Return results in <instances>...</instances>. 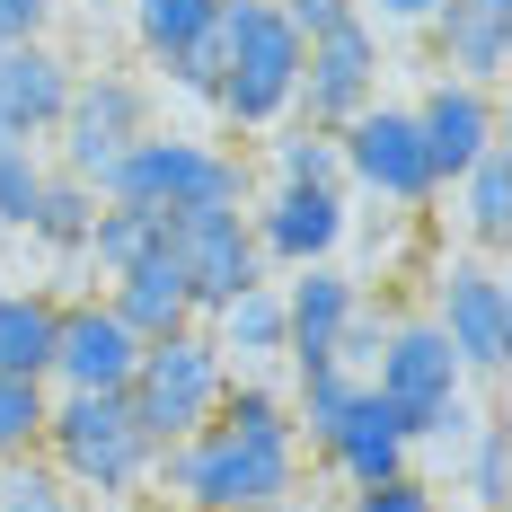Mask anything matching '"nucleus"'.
Wrapping results in <instances>:
<instances>
[{"mask_svg":"<svg viewBox=\"0 0 512 512\" xmlns=\"http://www.w3.org/2000/svg\"><path fill=\"white\" fill-rule=\"evenodd\" d=\"M151 486L177 512H283L301 495V442L292 433H239V424H195L168 442Z\"/></svg>","mask_w":512,"mask_h":512,"instance_id":"nucleus-1","label":"nucleus"},{"mask_svg":"<svg viewBox=\"0 0 512 512\" xmlns=\"http://www.w3.org/2000/svg\"><path fill=\"white\" fill-rule=\"evenodd\" d=\"M36 451L53 460V477L71 495H142L159 468V442L142 433V415L124 407V389H53Z\"/></svg>","mask_w":512,"mask_h":512,"instance_id":"nucleus-2","label":"nucleus"},{"mask_svg":"<svg viewBox=\"0 0 512 512\" xmlns=\"http://www.w3.org/2000/svg\"><path fill=\"white\" fill-rule=\"evenodd\" d=\"M292 89H301V27L274 0H221V71H212V115L230 133H274L292 124Z\"/></svg>","mask_w":512,"mask_h":512,"instance_id":"nucleus-3","label":"nucleus"},{"mask_svg":"<svg viewBox=\"0 0 512 512\" xmlns=\"http://www.w3.org/2000/svg\"><path fill=\"white\" fill-rule=\"evenodd\" d=\"M371 389L389 398V415H398V433H407L415 451H424V442H433V451H460L468 433H477L468 371H460V354L442 345L433 318H389V336H380V354H371Z\"/></svg>","mask_w":512,"mask_h":512,"instance_id":"nucleus-4","label":"nucleus"},{"mask_svg":"<svg viewBox=\"0 0 512 512\" xmlns=\"http://www.w3.org/2000/svg\"><path fill=\"white\" fill-rule=\"evenodd\" d=\"M106 195L115 204H142L159 221H177V212H221V204H248V159L204 142V133H142L133 151L115 159V177H106Z\"/></svg>","mask_w":512,"mask_h":512,"instance_id":"nucleus-5","label":"nucleus"},{"mask_svg":"<svg viewBox=\"0 0 512 512\" xmlns=\"http://www.w3.org/2000/svg\"><path fill=\"white\" fill-rule=\"evenodd\" d=\"M221 389H230V362H221V345H212L204 318H195V327H177V336H151V345H142L133 380H124V407L142 415V433L168 451V442H186L195 424H212Z\"/></svg>","mask_w":512,"mask_h":512,"instance_id":"nucleus-6","label":"nucleus"},{"mask_svg":"<svg viewBox=\"0 0 512 512\" xmlns=\"http://www.w3.org/2000/svg\"><path fill=\"white\" fill-rule=\"evenodd\" d=\"M336 159H345V195L380 212H433L442 186H433V159H424V133H415V106H389L371 98L336 133Z\"/></svg>","mask_w":512,"mask_h":512,"instance_id":"nucleus-7","label":"nucleus"},{"mask_svg":"<svg viewBox=\"0 0 512 512\" xmlns=\"http://www.w3.org/2000/svg\"><path fill=\"white\" fill-rule=\"evenodd\" d=\"M142 133H151V89H142L133 71H80V80H71V106H62V124H53L62 168L89 177L98 195H106V177H115V159L133 151Z\"/></svg>","mask_w":512,"mask_h":512,"instance_id":"nucleus-8","label":"nucleus"},{"mask_svg":"<svg viewBox=\"0 0 512 512\" xmlns=\"http://www.w3.org/2000/svg\"><path fill=\"white\" fill-rule=\"evenodd\" d=\"M433 327H442V345L460 354L468 380H495L512 354V292L504 274L486 265V256H442V274H433V309H424Z\"/></svg>","mask_w":512,"mask_h":512,"instance_id":"nucleus-9","label":"nucleus"},{"mask_svg":"<svg viewBox=\"0 0 512 512\" xmlns=\"http://www.w3.org/2000/svg\"><path fill=\"white\" fill-rule=\"evenodd\" d=\"M248 239L265 256V274L283 265V274H301V265H327V256L354 239V195L345 186H265L248 195Z\"/></svg>","mask_w":512,"mask_h":512,"instance_id":"nucleus-10","label":"nucleus"},{"mask_svg":"<svg viewBox=\"0 0 512 512\" xmlns=\"http://www.w3.org/2000/svg\"><path fill=\"white\" fill-rule=\"evenodd\" d=\"M371 98H380V27H371V18H345V27H327V36H309V45H301L292 124L345 133Z\"/></svg>","mask_w":512,"mask_h":512,"instance_id":"nucleus-11","label":"nucleus"},{"mask_svg":"<svg viewBox=\"0 0 512 512\" xmlns=\"http://www.w3.org/2000/svg\"><path fill=\"white\" fill-rule=\"evenodd\" d=\"M168 248H177V265H186L195 318H212L230 292L265 283V256H256L248 212H239V204H221V212H177V221H168Z\"/></svg>","mask_w":512,"mask_h":512,"instance_id":"nucleus-12","label":"nucleus"},{"mask_svg":"<svg viewBox=\"0 0 512 512\" xmlns=\"http://www.w3.org/2000/svg\"><path fill=\"white\" fill-rule=\"evenodd\" d=\"M415 133H424V159H433V186H451L460 168L504 142V115H495V89H477V80H433L424 98H415Z\"/></svg>","mask_w":512,"mask_h":512,"instance_id":"nucleus-13","label":"nucleus"},{"mask_svg":"<svg viewBox=\"0 0 512 512\" xmlns=\"http://www.w3.org/2000/svg\"><path fill=\"white\" fill-rule=\"evenodd\" d=\"M133 362H142V336L106 309V292H98V301H62L45 389H124V380H133Z\"/></svg>","mask_w":512,"mask_h":512,"instance_id":"nucleus-14","label":"nucleus"},{"mask_svg":"<svg viewBox=\"0 0 512 512\" xmlns=\"http://www.w3.org/2000/svg\"><path fill=\"white\" fill-rule=\"evenodd\" d=\"M362 309V283L327 256V265H301L292 283H283V362L292 371H318V362H336V336L354 327Z\"/></svg>","mask_w":512,"mask_h":512,"instance_id":"nucleus-15","label":"nucleus"},{"mask_svg":"<svg viewBox=\"0 0 512 512\" xmlns=\"http://www.w3.org/2000/svg\"><path fill=\"white\" fill-rule=\"evenodd\" d=\"M71 62L36 36V45H0V151L9 142H53L62 106H71Z\"/></svg>","mask_w":512,"mask_h":512,"instance_id":"nucleus-16","label":"nucleus"},{"mask_svg":"<svg viewBox=\"0 0 512 512\" xmlns=\"http://www.w3.org/2000/svg\"><path fill=\"white\" fill-rule=\"evenodd\" d=\"M318 460L336 468L345 486H380V477H398V468H415V442L398 433V415H389V398L362 380L354 398H345V415H336V433L318 442Z\"/></svg>","mask_w":512,"mask_h":512,"instance_id":"nucleus-17","label":"nucleus"},{"mask_svg":"<svg viewBox=\"0 0 512 512\" xmlns=\"http://www.w3.org/2000/svg\"><path fill=\"white\" fill-rule=\"evenodd\" d=\"M433 53H442V71L451 80H477V89H495L512 62V0H442L433 9Z\"/></svg>","mask_w":512,"mask_h":512,"instance_id":"nucleus-18","label":"nucleus"},{"mask_svg":"<svg viewBox=\"0 0 512 512\" xmlns=\"http://www.w3.org/2000/svg\"><path fill=\"white\" fill-rule=\"evenodd\" d=\"M106 309L151 345V336H177V327H195V292H186V265L177 248L159 239L142 265H124V274H106Z\"/></svg>","mask_w":512,"mask_h":512,"instance_id":"nucleus-19","label":"nucleus"},{"mask_svg":"<svg viewBox=\"0 0 512 512\" xmlns=\"http://www.w3.org/2000/svg\"><path fill=\"white\" fill-rule=\"evenodd\" d=\"M204 336L221 345L230 371H265V362H283V283H248V292H230V301L204 318Z\"/></svg>","mask_w":512,"mask_h":512,"instance_id":"nucleus-20","label":"nucleus"},{"mask_svg":"<svg viewBox=\"0 0 512 512\" xmlns=\"http://www.w3.org/2000/svg\"><path fill=\"white\" fill-rule=\"evenodd\" d=\"M442 204H451V230H460L477 256L504 248V230H512V168H504V142L477 159V168H460V177L442 186Z\"/></svg>","mask_w":512,"mask_h":512,"instance_id":"nucleus-21","label":"nucleus"},{"mask_svg":"<svg viewBox=\"0 0 512 512\" xmlns=\"http://www.w3.org/2000/svg\"><path fill=\"white\" fill-rule=\"evenodd\" d=\"M124 27H133V45L142 62H177L186 45H212L221 36V0H124Z\"/></svg>","mask_w":512,"mask_h":512,"instance_id":"nucleus-22","label":"nucleus"},{"mask_svg":"<svg viewBox=\"0 0 512 512\" xmlns=\"http://www.w3.org/2000/svg\"><path fill=\"white\" fill-rule=\"evenodd\" d=\"M53 327H62L53 292H0V380H45L53 371Z\"/></svg>","mask_w":512,"mask_h":512,"instance_id":"nucleus-23","label":"nucleus"},{"mask_svg":"<svg viewBox=\"0 0 512 512\" xmlns=\"http://www.w3.org/2000/svg\"><path fill=\"white\" fill-rule=\"evenodd\" d=\"M98 186L89 177H71V168H45V195H36V212H27V239L53 256H80L89 248V221H98Z\"/></svg>","mask_w":512,"mask_h":512,"instance_id":"nucleus-24","label":"nucleus"},{"mask_svg":"<svg viewBox=\"0 0 512 512\" xmlns=\"http://www.w3.org/2000/svg\"><path fill=\"white\" fill-rule=\"evenodd\" d=\"M256 142H265V168H274V186H345L336 133H318V124H274V133H256Z\"/></svg>","mask_w":512,"mask_h":512,"instance_id":"nucleus-25","label":"nucleus"},{"mask_svg":"<svg viewBox=\"0 0 512 512\" xmlns=\"http://www.w3.org/2000/svg\"><path fill=\"white\" fill-rule=\"evenodd\" d=\"M159 239H168V221H159V212H142V204H115V195H106L98 204V221H89V265H98V274H124V265H142V256L159 248Z\"/></svg>","mask_w":512,"mask_h":512,"instance_id":"nucleus-26","label":"nucleus"},{"mask_svg":"<svg viewBox=\"0 0 512 512\" xmlns=\"http://www.w3.org/2000/svg\"><path fill=\"white\" fill-rule=\"evenodd\" d=\"M460 495L477 512H504V495H512V451H504V424H486L477 415V433L460 442Z\"/></svg>","mask_w":512,"mask_h":512,"instance_id":"nucleus-27","label":"nucleus"},{"mask_svg":"<svg viewBox=\"0 0 512 512\" xmlns=\"http://www.w3.org/2000/svg\"><path fill=\"white\" fill-rule=\"evenodd\" d=\"M0 512H80V495L53 477L45 451H27V460H0Z\"/></svg>","mask_w":512,"mask_h":512,"instance_id":"nucleus-28","label":"nucleus"},{"mask_svg":"<svg viewBox=\"0 0 512 512\" xmlns=\"http://www.w3.org/2000/svg\"><path fill=\"white\" fill-rule=\"evenodd\" d=\"M45 380H0V460H27L45 433Z\"/></svg>","mask_w":512,"mask_h":512,"instance_id":"nucleus-29","label":"nucleus"},{"mask_svg":"<svg viewBox=\"0 0 512 512\" xmlns=\"http://www.w3.org/2000/svg\"><path fill=\"white\" fill-rule=\"evenodd\" d=\"M36 195H45V159H36V142H9L0 151V230H27Z\"/></svg>","mask_w":512,"mask_h":512,"instance_id":"nucleus-30","label":"nucleus"},{"mask_svg":"<svg viewBox=\"0 0 512 512\" xmlns=\"http://www.w3.org/2000/svg\"><path fill=\"white\" fill-rule=\"evenodd\" d=\"M345 512H442V486H424L415 468H398V477H380V486H354Z\"/></svg>","mask_w":512,"mask_h":512,"instance_id":"nucleus-31","label":"nucleus"},{"mask_svg":"<svg viewBox=\"0 0 512 512\" xmlns=\"http://www.w3.org/2000/svg\"><path fill=\"white\" fill-rule=\"evenodd\" d=\"M168 71V89H186V98H212V71H221V36L212 45H186L177 62H159Z\"/></svg>","mask_w":512,"mask_h":512,"instance_id":"nucleus-32","label":"nucleus"},{"mask_svg":"<svg viewBox=\"0 0 512 512\" xmlns=\"http://www.w3.org/2000/svg\"><path fill=\"white\" fill-rule=\"evenodd\" d=\"M292 27H301V45L309 36H327V27H345V18H362V0H274Z\"/></svg>","mask_w":512,"mask_h":512,"instance_id":"nucleus-33","label":"nucleus"},{"mask_svg":"<svg viewBox=\"0 0 512 512\" xmlns=\"http://www.w3.org/2000/svg\"><path fill=\"white\" fill-rule=\"evenodd\" d=\"M53 18V0H0V45H36Z\"/></svg>","mask_w":512,"mask_h":512,"instance_id":"nucleus-34","label":"nucleus"},{"mask_svg":"<svg viewBox=\"0 0 512 512\" xmlns=\"http://www.w3.org/2000/svg\"><path fill=\"white\" fill-rule=\"evenodd\" d=\"M362 9H371L380 27H433V9H442V0H362Z\"/></svg>","mask_w":512,"mask_h":512,"instance_id":"nucleus-35","label":"nucleus"},{"mask_svg":"<svg viewBox=\"0 0 512 512\" xmlns=\"http://www.w3.org/2000/svg\"><path fill=\"white\" fill-rule=\"evenodd\" d=\"M80 9H106V0H80Z\"/></svg>","mask_w":512,"mask_h":512,"instance_id":"nucleus-36","label":"nucleus"},{"mask_svg":"<svg viewBox=\"0 0 512 512\" xmlns=\"http://www.w3.org/2000/svg\"><path fill=\"white\" fill-rule=\"evenodd\" d=\"M0 292H9V274H0Z\"/></svg>","mask_w":512,"mask_h":512,"instance_id":"nucleus-37","label":"nucleus"}]
</instances>
